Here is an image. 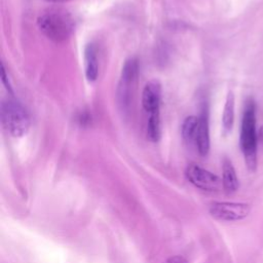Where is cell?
Listing matches in <instances>:
<instances>
[{"mask_svg":"<svg viewBox=\"0 0 263 263\" xmlns=\"http://www.w3.org/2000/svg\"><path fill=\"white\" fill-rule=\"evenodd\" d=\"M39 30L53 42H63L69 38L73 29L74 21L69 12L63 9H48L37 20Z\"/></svg>","mask_w":263,"mask_h":263,"instance_id":"obj_1","label":"cell"},{"mask_svg":"<svg viewBox=\"0 0 263 263\" xmlns=\"http://www.w3.org/2000/svg\"><path fill=\"white\" fill-rule=\"evenodd\" d=\"M240 148L248 168L255 171L257 164L256 106L252 99H249L245 106L240 128Z\"/></svg>","mask_w":263,"mask_h":263,"instance_id":"obj_2","label":"cell"},{"mask_svg":"<svg viewBox=\"0 0 263 263\" xmlns=\"http://www.w3.org/2000/svg\"><path fill=\"white\" fill-rule=\"evenodd\" d=\"M1 119L5 129L13 137L24 136L30 126V117L15 99H7L1 105Z\"/></svg>","mask_w":263,"mask_h":263,"instance_id":"obj_3","label":"cell"},{"mask_svg":"<svg viewBox=\"0 0 263 263\" xmlns=\"http://www.w3.org/2000/svg\"><path fill=\"white\" fill-rule=\"evenodd\" d=\"M139 76V62L135 58L125 61L122 70L120 81L118 84L117 98L122 109H127L130 104L133 93Z\"/></svg>","mask_w":263,"mask_h":263,"instance_id":"obj_4","label":"cell"},{"mask_svg":"<svg viewBox=\"0 0 263 263\" xmlns=\"http://www.w3.org/2000/svg\"><path fill=\"white\" fill-rule=\"evenodd\" d=\"M186 177L195 187L206 191H218L222 185V181L218 176L208 170L197 165L190 164L186 168Z\"/></svg>","mask_w":263,"mask_h":263,"instance_id":"obj_5","label":"cell"},{"mask_svg":"<svg viewBox=\"0 0 263 263\" xmlns=\"http://www.w3.org/2000/svg\"><path fill=\"white\" fill-rule=\"evenodd\" d=\"M250 213L247 203L239 202H214L210 206V214L223 221H236L246 218Z\"/></svg>","mask_w":263,"mask_h":263,"instance_id":"obj_6","label":"cell"},{"mask_svg":"<svg viewBox=\"0 0 263 263\" xmlns=\"http://www.w3.org/2000/svg\"><path fill=\"white\" fill-rule=\"evenodd\" d=\"M161 103V85L157 80H151L144 86L142 105L149 114L159 112Z\"/></svg>","mask_w":263,"mask_h":263,"instance_id":"obj_7","label":"cell"},{"mask_svg":"<svg viewBox=\"0 0 263 263\" xmlns=\"http://www.w3.org/2000/svg\"><path fill=\"white\" fill-rule=\"evenodd\" d=\"M200 155H206L210 150V130L208 113L203 111L198 117V127L196 133L195 145Z\"/></svg>","mask_w":263,"mask_h":263,"instance_id":"obj_8","label":"cell"},{"mask_svg":"<svg viewBox=\"0 0 263 263\" xmlns=\"http://www.w3.org/2000/svg\"><path fill=\"white\" fill-rule=\"evenodd\" d=\"M84 69L86 79L89 82L96 81L99 74V63L97 47L93 43H88L84 48Z\"/></svg>","mask_w":263,"mask_h":263,"instance_id":"obj_9","label":"cell"},{"mask_svg":"<svg viewBox=\"0 0 263 263\" xmlns=\"http://www.w3.org/2000/svg\"><path fill=\"white\" fill-rule=\"evenodd\" d=\"M222 185L227 192H234L238 188V180L235 170L229 159H224L222 166Z\"/></svg>","mask_w":263,"mask_h":263,"instance_id":"obj_10","label":"cell"},{"mask_svg":"<svg viewBox=\"0 0 263 263\" xmlns=\"http://www.w3.org/2000/svg\"><path fill=\"white\" fill-rule=\"evenodd\" d=\"M234 122V95L232 91H229L224 109H223V114H222V127H223V133L228 134L233 126Z\"/></svg>","mask_w":263,"mask_h":263,"instance_id":"obj_11","label":"cell"},{"mask_svg":"<svg viewBox=\"0 0 263 263\" xmlns=\"http://www.w3.org/2000/svg\"><path fill=\"white\" fill-rule=\"evenodd\" d=\"M198 127V117L188 116L182 124V137L189 145H195L196 133Z\"/></svg>","mask_w":263,"mask_h":263,"instance_id":"obj_12","label":"cell"},{"mask_svg":"<svg viewBox=\"0 0 263 263\" xmlns=\"http://www.w3.org/2000/svg\"><path fill=\"white\" fill-rule=\"evenodd\" d=\"M160 113L149 114L147 122V137L152 142H157L160 138Z\"/></svg>","mask_w":263,"mask_h":263,"instance_id":"obj_13","label":"cell"},{"mask_svg":"<svg viewBox=\"0 0 263 263\" xmlns=\"http://www.w3.org/2000/svg\"><path fill=\"white\" fill-rule=\"evenodd\" d=\"M1 76H2V82L4 83L5 87L11 91V87H10V84L8 82V78H7V75H6V72H5V68H4V65L1 64Z\"/></svg>","mask_w":263,"mask_h":263,"instance_id":"obj_14","label":"cell"},{"mask_svg":"<svg viewBox=\"0 0 263 263\" xmlns=\"http://www.w3.org/2000/svg\"><path fill=\"white\" fill-rule=\"evenodd\" d=\"M163 263H188L187 260L181 256H174L165 260Z\"/></svg>","mask_w":263,"mask_h":263,"instance_id":"obj_15","label":"cell"},{"mask_svg":"<svg viewBox=\"0 0 263 263\" xmlns=\"http://www.w3.org/2000/svg\"><path fill=\"white\" fill-rule=\"evenodd\" d=\"M48 2H52V3H61V2H67L69 0H45Z\"/></svg>","mask_w":263,"mask_h":263,"instance_id":"obj_16","label":"cell"}]
</instances>
